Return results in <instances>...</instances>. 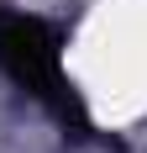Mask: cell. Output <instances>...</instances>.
I'll use <instances>...</instances> for the list:
<instances>
[{"instance_id":"1","label":"cell","mask_w":147,"mask_h":153,"mask_svg":"<svg viewBox=\"0 0 147 153\" xmlns=\"http://www.w3.org/2000/svg\"><path fill=\"white\" fill-rule=\"evenodd\" d=\"M0 63L5 74L21 79L32 95H42L63 116H79L68 85H63V69H58V37L37 21V16H21V11H5L0 5Z\"/></svg>"}]
</instances>
